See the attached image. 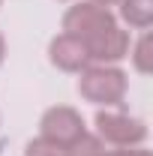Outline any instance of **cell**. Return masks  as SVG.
I'll return each mask as SVG.
<instances>
[{
  "instance_id": "6da1fadb",
  "label": "cell",
  "mask_w": 153,
  "mask_h": 156,
  "mask_svg": "<svg viewBox=\"0 0 153 156\" xmlns=\"http://www.w3.org/2000/svg\"><path fill=\"white\" fill-rule=\"evenodd\" d=\"M78 93L81 99L93 102V105H120L126 96V72L114 66H87L78 78Z\"/></svg>"
},
{
  "instance_id": "7a4b0ae2",
  "label": "cell",
  "mask_w": 153,
  "mask_h": 156,
  "mask_svg": "<svg viewBox=\"0 0 153 156\" xmlns=\"http://www.w3.org/2000/svg\"><path fill=\"white\" fill-rule=\"evenodd\" d=\"M117 21L111 15V9H105V6H96V3H75V6H69L66 9V15H63V33H69V36L81 39L84 45L96 39L99 33H105L108 27H114Z\"/></svg>"
},
{
  "instance_id": "3957f363",
  "label": "cell",
  "mask_w": 153,
  "mask_h": 156,
  "mask_svg": "<svg viewBox=\"0 0 153 156\" xmlns=\"http://www.w3.org/2000/svg\"><path fill=\"white\" fill-rule=\"evenodd\" d=\"M96 135L114 147H138L147 138V126L123 111H96Z\"/></svg>"
},
{
  "instance_id": "277c9868",
  "label": "cell",
  "mask_w": 153,
  "mask_h": 156,
  "mask_svg": "<svg viewBox=\"0 0 153 156\" xmlns=\"http://www.w3.org/2000/svg\"><path fill=\"white\" fill-rule=\"evenodd\" d=\"M84 132H87L84 129V117L78 114L75 108H69V105H54L39 120V135L54 141V144H60V147H69Z\"/></svg>"
},
{
  "instance_id": "5b68a950",
  "label": "cell",
  "mask_w": 153,
  "mask_h": 156,
  "mask_svg": "<svg viewBox=\"0 0 153 156\" xmlns=\"http://www.w3.org/2000/svg\"><path fill=\"white\" fill-rule=\"evenodd\" d=\"M48 60L60 72H84L90 66V51H87V45L81 39L69 36V33H60L48 45Z\"/></svg>"
},
{
  "instance_id": "8992f818",
  "label": "cell",
  "mask_w": 153,
  "mask_h": 156,
  "mask_svg": "<svg viewBox=\"0 0 153 156\" xmlns=\"http://www.w3.org/2000/svg\"><path fill=\"white\" fill-rule=\"evenodd\" d=\"M87 51H90V63H102V66L117 63V60H123L129 54V33L114 24L105 33H99L96 39H90Z\"/></svg>"
},
{
  "instance_id": "52a82bcc",
  "label": "cell",
  "mask_w": 153,
  "mask_h": 156,
  "mask_svg": "<svg viewBox=\"0 0 153 156\" xmlns=\"http://www.w3.org/2000/svg\"><path fill=\"white\" fill-rule=\"evenodd\" d=\"M120 3V15L129 27L147 30L153 24V0H117Z\"/></svg>"
},
{
  "instance_id": "ba28073f",
  "label": "cell",
  "mask_w": 153,
  "mask_h": 156,
  "mask_svg": "<svg viewBox=\"0 0 153 156\" xmlns=\"http://www.w3.org/2000/svg\"><path fill=\"white\" fill-rule=\"evenodd\" d=\"M105 141L99 135H90V132H84V135L72 141L69 147H66V156H105Z\"/></svg>"
},
{
  "instance_id": "9c48e42d",
  "label": "cell",
  "mask_w": 153,
  "mask_h": 156,
  "mask_svg": "<svg viewBox=\"0 0 153 156\" xmlns=\"http://www.w3.org/2000/svg\"><path fill=\"white\" fill-rule=\"evenodd\" d=\"M24 156H66V147H60V144H54V141L39 135L24 147Z\"/></svg>"
},
{
  "instance_id": "30bf717a",
  "label": "cell",
  "mask_w": 153,
  "mask_h": 156,
  "mask_svg": "<svg viewBox=\"0 0 153 156\" xmlns=\"http://www.w3.org/2000/svg\"><path fill=\"white\" fill-rule=\"evenodd\" d=\"M132 63H135V69H138L141 75L150 72V36L138 39V45H135V51H132Z\"/></svg>"
},
{
  "instance_id": "8fae6325",
  "label": "cell",
  "mask_w": 153,
  "mask_h": 156,
  "mask_svg": "<svg viewBox=\"0 0 153 156\" xmlns=\"http://www.w3.org/2000/svg\"><path fill=\"white\" fill-rule=\"evenodd\" d=\"M105 156H150V153L141 147H117V150H108Z\"/></svg>"
},
{
  "instance_id": "7c38bea8",
  "label": "cell",
  "mask_w": 153,
  "mask_h": 156,
  "mask_svg": "<svg viewBox=\"0 0 153 156\" xmlns=\"http://www.w3.org/2000/svg\"><path fill=\"white\" fill-rule=\"evenodd\" d=\"M90 3H96V6H105V9H108V6H114L117 0H90Z\"/></svg>"
},
{
  "instance_id": "4fadbf2b",
  "label": "cell",
  "mask_w": 153,
  "mask_h": 156,
  "mask_svg": "<svg viewBox=\"0 0 153 156\" xmlns=\"http://www.w3.org/2000/svg\"><path fill=\"white\" fill-rule=\"evenodd\" d=\"M3 57H6V42H3V36H0V63H3Z\"/></svg>"
},
{
  "instance_id": "5bb4252c",
  "label": "cell",
  "mask_w": 153,
  "mask_h": 156,
  "mask_svg": "<svg viewBox=\"0 0 153 156\" xmlns=\"http://www.w3.org/2000/svg\"><path fill=\"white\" fill-rule=\"evenodd\" d=\"M0 3H3V0H0Z\"/></svg>"
}]
</instances>
